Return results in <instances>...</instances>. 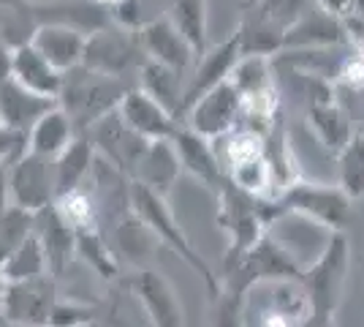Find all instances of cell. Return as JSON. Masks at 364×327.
<instances>
[{
    "instance_id": "obj_1",
    "label": "cell",
    "mask_w": 364,
    "mask_h": 327,
    "mask_svg": "<svg viewBox=\"0 0 364 327\" xmlns=\"http://www.w3.org/2000/svg\"><path fill=\"white\" fill-rule=\"evenodd\" d=\"M128 207L155 232V237L161 240V246H166V249L174 251L182 262L191 267L198 279L204 281L210 300H218V295H220V276H218L213 267H210V262L201 256V251L193 249L191 237L185 234V229L180 227V221L171 213L166 197H161V194L150 191L147 186L131 180V183H128Z\"/></svg>"
},
{
    "instance_id": "obj_2",
    "label": "cell",
    "mask_w": 364,
    "mask_h": 327,
    "mask_svg": "<svg viewBox=\"0 0 364 327\" xmlns=\"http://www.w3.org/2000/svg\"><path fill=\"white\" fill-rule=\"evenodd\" d=\"M348 265H350V243L348 234L343 229L329 237L326 249L321 251V256L307 265L299 276L307 303H310V322L313 325H332L337 308L343 303L346 292V281H348Z\"/></svg>"
},
{
    "instance_id": "obj_3",
    "label": "cell",
    "mask_w": 364,
    "mask_h": 327,
    "mask_svg": "<svg viewBox=\"0 0 364 327\" xmlns=\"http://www.w3.org/2000/svg\"><path fill=\"white\" fill-rule=\"evenodd\" d=\"M128 88L122 85V77L98 74L87 66H74L63 71V88L58 95V104L71 118L76 134L90 128L95 120H101L112 109H117L122 93Z\"/></svg>"
},
{
    "instance_id": "obj_4",
    "label": "cell",
    "mask_w": 364,
    "mask_h": 327,
    "mask_svg": "<svg viewBox=\"0 0 364 327\" xmlns=\"http://www.w3.org/2000/svg\"><path fill=\"white\" fill-rule=\"evenodd\" d=\"M350 202L353 199L340 186L310 183V180L299 177L294 186H289L274 199L258 197V210H261L264 224H269V218L277 210H296L329 229H346L350 221Z\"/></svg>"
},
{
    "instance_id": "obj_5",
    "label": "cell",
    "mask_w": 364,
    "mask_h": 327,
    "mask_svg": "<svg viewBox=\"0 0 364 327\" xmlns=\"http://www.w3.org/2000/svg\"><path fill=\"white\" fill-rule=\"evenodd\" d=\"M240 313L256 325H304L310 322V303L299 279L258 281L242 295Z\"/></svg>"
},
{
    "instance_id": "obj_6",
    "label": "cell",
    "mask_w": 364,
    "mask_h": 327,
    "mask_svg": "<svg viewBox=\"0 0 364 327\" xmlns=\"http://www.w3.org/2000/svg\"><path fill=\"white\" fill-rule=\"evenodd\" d=\"M218 197V227L226 232L228 249L223 256V270L234 265L247 249H253L267 232V224L258 210V197L237 188L231 180H226Z\"/></svg>"
},
{
    "instance_id": "obj_7",
    "label": "cell",
    "mask_w": 364,
    "mask_h": 327,
    "mask_svg": "<svg viewBox=\"0 0 364 327\" xmlns=\"http://www.w3.org/2000/svg\"><path fill=\"white\" fill-rule=\"evenodd\" d=\"M147 61L136 33L114 28L112 22L87 33L82 66H87L98 74L109 77H125L128 71H139V66Z\"/></svg>"
},
{
    "instance_id": "obj_8",
    "label": "cell",
    "mask_w": 364,
    "mask_h": 327,
    "mask_svg": "<svg viewBox=\"0 0 364 327\" xmlns=\"http://www.w3.org/2000/svg\"><path fill=\"white\" fill-rule=\"evenodd\" d=\"M334 232L337 229H329L296 210H277L267 224V234L299 265V270L318 259Z\"/></svg>"
},
{
    "instance_id": "obj_9",
    "label": "cell",
    "mask_w": 364,
    "mask_h": 327,
    "mask_svg": "<svg viewBox=\"0 0 364 327\" xmlns=\"http://www.w3.org/2000/svg\"><path fill=\"white\" fill-rule=\"evenodd\" d=\"M182 120L188 128H193L196 134L213 142L218 137H223L226 131H231L234 125H240V120H242V95L234 88V82L226 77L215 88H210L207 93L198 95L196 101L185 109Z\"/></svg>"
},
{
    "instance_id": "obj_10",
    "label": "cell",
    "mask_w": 364,
    "mask_h": 327,
    "mask_svg": "<svg viewBox=\"0 0 364 327\" xmlns=\"http://www.w3.org/2000/svg\"><path fill=\"white\" fill-rule=\"evenodd\" d=\"M52 158L38 153H19L14 161H9V202L25 207L31 213L44 210L55 199V172Z\"/></svg>"
},
{
    "instance_id": "obj_11",
    "label": "cell",
    "mask_w": 364,
    "mask_h": 327,
    "mask_svg": "<svg viewBox=\"0 0 364 327\" xmlns=\"http://www.w3.org/2000/svg\"><path fill=\"white\" fill-rule=\"evenodd\" d=\"M55 300H58V284L52 273L38 279L9 281L0 316L9 325H46Z\"/></svg>"
},
{
    "instance_id": "obj_12",
    "label": "cell",
    "mask_w": 364,
    "mask_h": 327,
    "mask_svg": "<svg viewBox=\"0 0 364 327\" xmlns=\"http://www.w3.org/2000/svg\"><path fill=\"white\" fill-rule=\"evenodd\" d=\"M131 295L141 303L144 313L150 316V325L155 327H182L185 325V308L180 303L177 289L171 281L158 273L155 267H136L128 279Z\"/></svg>"
},
{
    "instance_id": "obj_13",
    "label": "cell",
    "mask_w": 364,
    "mask_h": 327,
    "mask_svg": "<svg viewBox=\"0 0 364 327\" xmlns=\"http://www.w3.org/2000/svg\"><path fill=\"white\" fill-rule=\"evenodd\" d=\"M90 131H92L90 142H92V147H95V153L101 158H107L109 164L117 167L122 175L131 177L136 158L141 156L144 145L150 140L139 137L136 131L122 120L117 109H112L101 120H95V123L90 125Z\"/></svg>"
},
{
    "instance_id": "obj_14",
    "label": "cell",
    "mask_w": 364,
    "mask_h": 327,
    "mask_svg": "<svg viewBox=\"0 0 364 327\" xmlns=\"http://www.w3.org/2000/svg\"><path fill=\"white\" fill-rule=\"evenodd\" d=\"M171 145L177 150L182 172L193 175L196 180H201V186H207L213 194H218L228 177L223 164H220V158L215 153L213 142L207 140V137H201V134H196L193 128L180 123L177 131L171 134Z\"/></svg>"
},
{
    "instance_id": "obj_15",
    "label": "cell",
    "mask_w": 364,
    "mask_h": 327,
    "mask_svg": "<svg viewBox=\"0 0 364 327\" xmlns=\"http://www.w3.org/2000/svg\"><path fill=\"white\" fill-rule=\"evenodd\" d=\"M139 44H141V52L147 61H155L161 66H168V68H177L182 74H188V68L193 66L196 55H193V47L185 41L171 19L166 14L155 16V19H147L141 28L136 31Z\"/></svg>"
},
{
    "instance_id": "obj_16",
    "label": "cell",
    "mask_w": 364,
    "mask_h": 327,
    "mask_svg": "<svg viewBox=\"0 0 364 327\" xmlns=\"http://www.w3.org/2000/svg\"><path fill=\"white\" fill-rule=\"evenodd\" d=\"M240 61V44H237V36L231 33L226 41L215 44V47H207L196 61H193V68H191V77L185 79V93H182V112L180 120L185 115V109L191 107L201 93H207L210 88H215L218 82L231 74V68Z\"/></svg>"
},
{
    "instance_id": "obj_17",
    "label": "cell",
    "mask_w": 364,
    "mask_h": 327,
    "mask_svg": "<svg viewBox=\"0 0 364 327\" xmlns=\"http://www.w3.org/2000/svg\"><path fill=\"white\" fill-rule=\"evenodd\" d=\"M117 112L125 123L136 131L144 140H171V134L177 131L180 120L164 109L150 93H144L141 88H128L122 93Z\"/></svg>"
},
{
    "instance_id": "obj_18",
    "label": "cell",
    "mask_w": 364,
    "mask_h": 327,
    "mask_svg": "<svg viewBox=\"0 0 364 327\" xmlns=\"http://www.w3.org/2000/svg\"><path fill=\"white\" fill-rule=\"evenodd\" d=\"M346 44V31H343V19L318 9L316 3H310L302 11V16L286 31L283 38V52L291 49H326Z\"/></svg>"
},
{
    "instance_id": "obj_19",
    "label": "cell",
    "mask_w": 364,
    "mask_h": 327,
    "mask_svg": "<svg viewBox=\"0 0 364 327\" xmlns=\"http://www.w3.org/2000/svg\"><path fill=\"white\" fill-rule=\"evenodd\" d=\"M180 175L182 167L171 140H150L144 145L141 156L136 158V164H134L131 180L147 186L161 197H168V191L174 188Z\"/></svg>"
},
{
    "instance_id": "obj_20",
    "label": "cell",
    "mask_w": 364,
    "mask_h": 327,
    "mask_svg": "<svg viewBox=\"0 0 364 327\" xmlns=\"http://www.w3.org/2000/svg\"><path fill=\"white\" fill-rule=\"evenodd\" d=\"M85 41H87V33H82L74 25H65V22H41L31 36L33 47L58 71H68L82 63Z\"/></svg>"
},
{
    "instance_id": "obj_21",
    "label": "cell",
    "mask_w": 364,
    "mask_h": 327,
    "mask_svg": "<svg viewBox=\"0 0 364 327\" xmlns=\"http://www.w3.org/2000/svg\"><path fill=\"white\" fill-rule=\"evenodd\" d=\"M55 104H58V98L33 93L25 85H19L14 77L0 79V120L25 137H28L31 125Z\"/></svg>"
},
{
    "instance_id": "obj_22",
    "label": "cell",
    "mask_w": 364,
    "mask_h": 327,
    "mask_svg": "<svg viewBox=\"0 0 364 327\" xmlns=\"http://www.w3.org/2000/svg\"><path fill=\"white\" fill-rule=\"evenodd\" d=\"M9 77H14L19 85H25L28 90L38 95L58 98L63 88V71H58L52 63L46 61L31 41L16 44L11 49V66H9Z\"/></svg>"
},
{
    "instance_id": "obj_23",
    "label": "cell",
    "mask_w": 364,
    "mask_h": 327,
    "mask_svg": "<svg viewBox=\"0 0 364 327\" xmlns=\"http://www.w3.org/2000/svg\"><path fill=\"white\" fill-rule=\"evenodd\" d=\"M264 161H267V170H269V197L267 199L280 197L286 188L294 186L302 177L299 164H296L294 150H291L289 131H286V123H283L280 115L274 118V123L264 134Z\"/></svg>"
},
{
    "instance_id": "obj_24",
    "label": "cell",
    "mask_w": 364,
    "mask_h": 327,
    "mask_svg": "<svg viewBox=\"0 0 364 327\" xmlns=\"http://www.w3.org/2000/svg\"><path fill=\"white\" fill-rule=\"evenodd\" d=\"M114 246H117V259L134 267H147L155 259V251L161 249V240L155 237L150 227L128 207L117 224H114Z\"/></svg>"
},
{
    "instance_id": "obj_25",
    "label": "cell",
    "mask_w": 364,
    "mask_h": 327,
    "mask_svg": "<svg viewBox=\"0 0 364 327\" xmlns=\"http://www.w3.org/2000/svg\"><path fill=\"white\" fill-rule=\"evenodd\" d=\"M307 128L313 131V137L329 150V153H340L343 145L350 140L353 125L346 107L337 98H321V101H310L307 104Z\"/></svg>"
},
{
    "instance_id": "obj_26",
    "label": "cell",
    "mask_w": 364,
    "mask_h": 327,
    "mask_svg": "<svg viewBox=\"0 0 364 327\" xmlns=\"http://www.w3.org/2000/svg\"><path fill=\"white\" fill-rule=\"evenodd\" d=\"M33 229L38 234L41 246H44L46 262H49V273L58 279L63 276L65 265L74 256V229L63 221L52 204H46L44 210H38L33 216Z\"/></svg>"
},
{
    "instance_id": "obj_27",
    "label": "cell",
    "mask_w": 364,
    "mask_h": 327,
    "mask_svg": "<svg viewBox=\"0 0 364 327\" xmlns=\"http://www.w3.org/2000/svg\"><path fill=\"white\" fill-rule=\"evenodd\" d=\"M92 161H95V147H92L90 137L85 134H74L71 142L55 156L52 172H55V194L79 188L87 177H90Z\"/></svg>"
},
{
    "instance_id": "obj_28",
    "label": "cell",
    "mask_w": 364,
    "mask_h": 327,
    "mask_svg": "<svg viewBox=\"0 0 364 327\" xmlns=\"http://www.w3.org/2000/svg\"><path fill=\"white\" fill-rule=\"evenodd\" d=\"M139 88L150 93L164 109H168L177 120L182 112V93H185V74L155 61H144L139 66Z\"/></svg>"
},
{
    "instance_id": "obj_29",
    "label": "cell",
    "mask_w": 364,
    "mask_h": 327,
    "mask_svg": "<svg viewBox=\"0 0 364 327\" xmlns=\"http://www.w3.org/2000/svg\"><path fill=\"white\" fill-rule=\"evenodd\" d=\"M76 134L71 118L65 115V109L60 104H55L52 109H46L44 115L31 125L28 131V150L38 153V156L55 158L63 147L71 142V137Z\"/></svg>"
},
{
    "instance_id": "obj_30",
    "label": "cell",
    "mask_w": 364,
    "mask_h": 327,
    "mask_svg": "<svg viewBox=\"0 0 364 327\" xmlns=\"http://www.w3.org/2000/svg\"><path fill=\"white\" fill-rule=\"evenodd\" d=\"M234 36H237V44H240V55H267V58H272L277 52H283L286 31L245 6L242 19H240Z\"/></svg>"
},
{
    "instance_id": "obj_31",
    "label": "cell",
    "mask_w": 364,
    "mask_h": 327,
    "mask_svg": "<svg viewBox=\"0 0 364 327\" xmlns=\"http://www.w3.org/2000/svg\"><path fill=\"white\" fill-rule=\"evenodd\" d=\"M74 256L82 259L90 267L98 279L117 281L120 279V259L107 243V237L101 234L98 227H87V229H76L74 232Z\"/></svg>"
},
{
    "instance_id": "obj_32",
    "label": "cell",
    "mask_w": 364,
    "mask_h": 327,
    "mask_svg": "<svg viewBox=\"0 0 364 327\" xmlns=\"http://www.w3.org/2000/svg\"><path fill=\"white\" fill-rule=\"evenodd\" d=\"M164 14L193 47V55H201L210 47V22H207V0H168Z\"/></svg>"
},
{
    "instance_id": "obj_33",
    "label": "cell",
    "mask_w": 364,
    "mask_h": 327,
    "mask_svg": "<svg viewBox=\"0 0 364 327\" xmlns=\"http://www.w3.org/2000/svg\"><path fill=\"white\" fill-rule=\"evenodd\" d=\"M337 186L350 199L364 197V128H356L337 153Z\"/></svg>"
},
{
    "instance_id": "obj_34",
    "label": "cell",
    "mask_w": 364,
    "mask_h": 327,
    "mask_svg": "<svg viewBox=\"0 0 364 327\" xmlns=\"http://www.w3.org/2000/svg\"><path fill=\"white\" fill-rule=\"evenodd\" d=\"M3 273L9 281H25V279H38V276H46L49 273V262H46L44 246L38 240V234L33 229L19 246H16L9 259L3 262Z\"/></svg>"
},
{
    "instance_id": "obj_35",
    "label": "cell",
    "mask_w": 364,
    "mask_h": 327,
    "mask_svg": "<svg viewBox=\"0 0 364 327\" xmlns=\"http://www.w3.org/2000/svg\"><path fill=\"white\" fill-rule=\"evenodd\" d=\"M55 213L71 227V229H87V227H98V204L95 197L85 188H71V191H63L55 194L52 199Z\"/></svg>"
},
{
    "instance_id": "obj_36",
    "label": "cell",
    "mask_w": 364,
    "mask_h": 327,
    "mask_svg": "<svg viewBox=\"0 0 364 327\" xmlns=\"http://www.w3.org/2000/svg\"><path fill=\"white\" fill-rule=\"evenodd\" d=\"M33 216L31 210L9 204L0 210V265L9 259V254L33 232Z\"/></svg>"
},
{
    "instance_id": "obj_37",
    "label": "cell",
    "mask_w": 364,
    "mask_h": 327,
    "mask_svg": "<svg viewBox=\"0 0 364 327\" xmlns=\"http://www.w3.org/2000/svg\"><path fill=\"white\" fill-rule=\"evenodd\" d=\"M226 177L237 188H242V191L253 194V197H269V170H267L264 153L256 158H247L242 164L228 167Z\"/></svg>"
},
{
    "instance_id": "obj_38",
    "label": "cell",
    "mask_w": 364,
    "mask_h": 327,
    "mask_svg": "<svg viewBox=\"0 0 364 327\" xmlns=\"http://www.w3.org/2000/svg\"><path fill=\"white\" fill-rule=\"evenodd\" d=\"M310 3H313V0H250L247 9H253V11L261 14L264 19L274 22L277 28L289 31L291 25L302 16V11Z\"/></svg>"
},
{
    "instance_id": "obj_39",
    "label": "cell",
    "mask_w": 364,
    "mask_h": 327,
    "mask_svg": "<svg viewBox=\"0 0 364 327\" xmlns=\"http://www.w3.org/2000/svg\"><path fill=\"white\" fill-rule=\"evenodd\" d=\"M98 311L92 306H82V303H65V300H55L52 306V313H49V322L46 325L52 327H82V325H92L95 322Z\"/></svg>"
},
{
    "instance_id": "obj_40",
    "label": "cell",
    "mask_w": 364,
    "mask_h": 327,
    "mask_svg": "<svg viewBox=\"0 0 364 327\" xmlns=\"http://www.w3.org/2000/svg\"><path fill=\"white\" fill-rule=\"evenodd\" d=\"M109 22L120 31L136 33L147 19H144V6L141 0H117L109 6Z\"/></svg>"
},
{
    "instance_id": "obj_41",
    "label": "cell",
    "mask_w": 364,
    "mask_h": 327,
    "mask_svg": "<svg viewBox=\"0 0 364 327\" xmlns=\"http://www.w3.org/2000/svg\"><path fill=\"white\" fill-rule=\"evenodd\" d=\"M334 85H343V88H348V90H362L364 88V61L353 52L348 58H343L340 66H337V71H334Z\"/></svg>"
},
{
    "instance_id": "obj_42",
    "label": "cell",
    "mask_w": 364,
    "mask_h": 327,
    "mask_svg": "<svg viewBox=\"0 0 364 327\" xmlns=\"http://www.w3.org/2000/svg\"><path fill=\"white\" fill-rule=\"evenodd\" d=\"M28 150V140H25V134H19L14 128H9V125L0 120V158H6V161H14L19 153H25Z\"/></svg>"
},
{
    "instance_id": "obj_43",
    "label": "cell",
    "mask_w": 364,
    "mask_h": 327,
    "mask_svg": "<svg viewBox=\"0 0 364 327\" xmlns=\"http://www.w3.org/2000/svg\"><path fill=\"white\" fill-rule=\"evenodd\" d=\"M313 3L323 11H329V14L340 16V19L350 11V0H313Z\"/></svg>"
},
{
    "instance_id": "obj_44",
    "label": "cell",
    "mask_w": 364,
    "mask_h": 327,
    "mask_svg": "<svg viewBox=\"0 0 364 327\" xmlns=\"http://www.w3.org/2000/svg\"><path fill=\"white\" fill-rule=\"evenodd\" d=\"M9 161L0 158V210L9 207Z\"/></svg>"
},
{
    "instance_id": "obj_45",
    "label": "cell",
    "mask_w": 364,
    "mask_h": 327,
    "mask_svg": "<svg viewBox=\"0 0 364 327\" xmlns=\"http://www.w3.org/2000/svg\"><path fill=\"white\" fill-rule=\"evenodd\" d=\"M9 66H11V44L0 36V79L9 77Z\"/></svg>"
},
{
    "instance_id": "obj_46",
    "label": "cell",
    "mask_w": 364,
    "mask_h": 327,
    "mask_svg": "<svg viewBox=\"0 0 364 327\" xmlns=\"http://www.w3.org/2000/svg\"><path fill=\"white\" fill-rule=\"evenodd\" d=\"M0 9H14V11H22V9H31V0H0Z\"/></svg>"
},
{
    "instance_id": "obj_47",
    "label": "cell",
    "mask_w": 364,
    "mask_h": 327,
    "mask_svg": "<svg viewBox=\"0 0 364 327\" xmlns=\"http://www.w3.org/2000/svg\"><path fill=\"white\" fill-rule=\"evenodd\" d=\"M6 286H9V279H6V273H3V267H0V308H3V297H6Z\"/></svg>"
},
{
    "instance_id": "obj_48",
    "label": "cell",
    "mask_w": 364,
    "mask_h": 327,
    "mask_svg": "<svg viewBox=\"0 0 364 327\" xmlns=\"http://www.w3.org/2000/svg\"><path fill=\"white\" fill-rule=\"evenodd\" d=\"M348 14H362L364 16V0H350V11Z\"/></svg>"
},
{
    "instance_id": "obj_49",
    "label": "cell",
    "mask_w": 364,
    "mask_h": 327,
    "mask_svg": "<svg viewBox=\"0 0 364 327\" xmlns=\"http://www.w3.org/2000/svg\"><path fill=\"white\" fill-rule=\"evenodd\" d=\"M95 3H101V6H107L109 9V6H112V3H117V0H95Z\"/></svg>"
}]
</instances>
